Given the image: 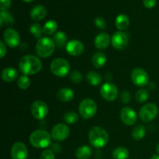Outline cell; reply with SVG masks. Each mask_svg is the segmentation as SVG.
I'll list each match as a JSON object with an SVG mask.
<instances>
[{
	"label": "cell",
	"mask_w": 159,
	"mask_h": 159,
	"mask_svg": "<svg viewBox=\"0 0 159 159\" xmlns=\"http://www.w3.org/2000/svg\"><path fill=\"white\" fill-rule=\"evenodd\" d=\"M42 62L34 55H25L19 61V68L25 75H33L40 72L42 69Z\"/></svg>",
	"instance_id": "cell-1"
},
{
	"label": "cell",
	"mask_w": 159,
	"mask_h": 159,
	"mask_svg": "<svg viewBox=\"0 0 159 159\" xmlns=\"http://www.w3.org/2000/svg\"><path fill=\"white\" fill-rule=\"evenodd\" d=\"M89 140L92 146L96 148H101L108 143L109 134L105 129L100 127H93L89 132Z\"/></svg>",
	"instance_id": "cell-2"
},
{
	"label": "cell",
	"mask_w": 159,
	"mask_h": 159,
	"mask_svg": "<svg viewBox=\"0 0 159 159\" xmlns=\"http://www.w3.org/2000/svg\"><path fill=\"white\" fill-rule=\"evenodd\" d=\"M30 143L37 148H45L51 144V135L44 130H37L30 135Z\"/></svg>",
	"instance_id": "cell-3"
},
{
	"label": "cell",
	"mask_w": 159,
	"mask_h": 159,
	"mask_svg": "<svg viewBox=\"0 0 159 159\" xmlns=\"http://www.w3.org/2000/svg\"><path fill=\"white\" fill-rule=\"evenodd\" d=\"M55 43L52 39L47 37H41L37 40L36 44V53L39 57L46 58L52 55L55 50Z\"/></svg>",
	"instance_id": "cell-4"
},
{
	"label": "cell",
	"mask_w": 159,
	"mask_h": 159,
	"mask_svg": "<svg viewBox=\"0 0 159 159\" xmlns=\"http://www.w3.org/2000/svg\"><path fill=\"white\" fill-rule=\"evenodd\" d=\"M79 111L84 119H91L95 116L97 111L96 102L89 98L83 99L79 104Z\"/></svg>",
	"instance_id": "cell-5"
},
{
	"label": "cell",
	"mask_w": 159,
	"mask_h": 159,
	"mask_svg": "<svg viewBox=\"0 0 159 159\" xmlns=\"http://www.w3.org/2000/svg\"><path fill=\"white\" fill-rule=\"evenodd\" d=\"M51 71L54 75L58 77H65L70 71V65L67 60L65 58H56L51 62Z\"/></svg>",
	"instance_id": "cell-6"
},
{
	"label": "cell",
	"mask_w": 159,
	"mask_h": 159,
	"mask_svg": "<svg viewBox=\"0 0 159 159\" xmlns=\"http://www.w3.org/2000/svg\"><path fill=\"white\" fill-rule=\"evenodd\" d=\"M158 113V108L155 104L148 103L143 106L139 111V116L143 122H151L155 119Z\"/></svg>",
	"instance_id": "cell-7"
},
{
	"label": "cell",
	"mask_w": 159,
	"mask_h": 159,
	"mask_svg": "<svg viewBox=\"0 0 159 159\" xmlns=\"http://www.w3.org/2000/svg\"><path fill=\"white\" fill-rule=\"evenodd\" d=\"M30 111L31 114L35 119L43 120L48 116L49 109L44 102L41 100H37L33 102L31 105Z\"/></svg>",
	"instance_id": "cell-8"
},
{
	"label": "cell",
	"mask_w": 159,
	"mask_h": 159,
	"mask_svg": "<svg viewBox=\"0 0 159 159\" xmlns=\"http://www.w3.org/2000/svg\"><path fill=\"white\" fill-rule=\"evenodd\" d=\"M100 93L104 99L109 102H113L116 100L118 96V89L113 83L107 82L101 87Z\"/></svg>",
	"instance_id": "cell-9"
},
{
	"label": "cell",
	"mask_w": 159,
	"mask_h": 159,
	"mask_svg": "<svg viewBox=\"0 0 159 159\" xmlns=\"http://www.w3.org/2000/svg\"><path fill=\"white\" fill-rule=\"evenodd\" d=\"M132 82L137 86L144 87L148 83V75L147 71L141 68H136L132 71L131 75Z\"/></svg>",
	"instance_id": "cell-10"
},
{
	"label": "cell",
	"mask_w": 159,
	"mask_h": 159,
	"mask_svg": "<svg viewBox=\"0 0 159 159\" xmlns=\"http://www.w3.org/2000/svg\"><path fill=\"white\" fill-rule=\"evenodd\" d=\"M70 134V129L68 126L64 124H58L53 127L51 130V138L56 141H65Z\"/></svg>",
	"instance_id": "cell-11"
},
{
	"label": "cell",
	"mask_w": 159,
	"mask_h": 159,
	"mask_svg": "<svg viewBox=\"0 0 159 159\" xmlns=\"http://www.w3.org/2000/svg\"><path fill=\"white\" fill-rule=\"evenodd\" d=\"M3 38L6 44L10 48H16L20 42V37L19 33L16 30L8 28L4 31Z\"/></svg>",
	"instance_id": "cell-12"
},
{
	"label": "cell",
	"mask_w": 159,
	"mask_h": 159,
	"mask_svg": "<svg viewBox=\"0 0 159 159\" xmlns=\"http://www.w3.org/2000/svg\"><path fill=\"white\" fill-rule=\"evenodd\" d=\"M128 37L122 31H117L113 34L111 38V43L116 50H123L128 44Z\"/></svg>",
	"instance_id": "cell-13"
},
{
	"label": "cell",
	"mask_w": 159,
	"mask_h": 159,
	"mask_svg": "<svg viewBox=\"0 0 159 159\" xmlns=\"http://www.w3.org/2000/svg\"><path fill=\"white\" fill-rule=\"evenodd\" d=\"M12 159H27L28 150L23 142H16L11 148Z\"/></svg>",
	"instance_id": "cell-14"
},
{
	"label": "cell",
	"mask_w": 159,
	"mask_h": 159,
	"mask_svg": "<svg viewBox=\"0 0 159 159\" xmlns=\"http://www.w3.org/2000/svg\"><path fill=\"white\" fill-rule=\"evenodd\" d=\"M120 118L124 124L131 126L136 123L137 114L133 109L129 107H125L121 110Z\"/></svg>",
	"instance_id": "cell-15"
},
{
	"label": "cell",
	"mask_w": 159,
	"mask_h": 159,
	"mask_svg": "<svg viewBox=\"0 0 159 159\" xmlns=\"http://www.w3.org/2000/svg\"><path fill=\"white\" fill-rule=\"evenodd\" d=\"M84 45L81 41L77 40H70L66 44V51L71 56H79L83 53Z\"/></svg>",
	"instance_id": "cell-16"
},
{
	"label": "cell",
	"mask_w": 159,
	"mask_h": 159,
	"mask_svg": "<svg viewBox=\"0 0 159 159\" xmlns=\"http://www.w3.org/2000/svg\"><path fill=\"white\" fill-rule=\"evenodd\" d=\"M111 42L110 35L107 33H100L95 38V46L99 50H106Z\"/></svg>",
	"instance_id": "cell-17"
},
{
	"label": "cell",
	"mask_w": 159,
	"mask_h": 159,
	"mask_svg": "<svg viewBox=\"0 0 159 159\" xmlns=\"http://www.w3.org/2000/svg\"><path fill=\"white\" fill-rule=\"evenodd\" d=\"M47 15V9L42 5L35 6L30 11V16L35 21H40Z\"/></svg>",
	"instance_id": "cell-18"
},
{
	"label": "cell",
	"mask_w": 159,
	"mask_h": 159,
	"mask_svg": "<svg viewBox=\"0 0 159 159\" xmlns=\"http://www.w3.org/2000/svg\"><path fill=\"white\" fill-rule=\"evenodd\" d=\"M2 78L5 82H14L18 78V71L16 68H12V67H8V68L3 69L2 72Z\"/></svg>",
	"instance_id": "cell-19"
},
{
	"label": "cell",
	"mask_w": 159,
	"mask_h": 159,
	"mask_svg": "<svg viewBox=\"0 0 159 159\" xmlns=\"http://www.w3.org/2000/svg\"><path fill=\"white\" fill-rule=\"evenodd\" d=\"M75 96L74 91L71 89L68 88H63L59 90L57 93V97L61 102H69L72 100Z\"/></svg>",
	"instance_id": "cell-20"
},
{
	"label": "cell",
	"mask_w": 159,
	"mask_h": 159,
	"mask_svg": "<svg viewBox=\"0 0 159 159\" xmlns=\"http://www.w3.org/2000/svg\"><path fill=\"white\" fill-rule=\"evenodd\" d=\"M115 25L119 30H124L127 29L130 25V20L129 17L125 14H120L117 16L115 20Z\"/></svg>",
	"instance_id": "cell-21"
},
{
	"label": "cell",
	"mask_w": 159,
	"mask_h": 159,
	"mask_svg": "<svg viewBox=\"0 0 159 159\" xmlns=\"http://www.w3.org/2000/svg\"><path fill=\"white\" fill-rule=\"evenodd\" d=\"M92 63L96 68H101L107 63V57L102 52H97L92 57Z\"/></svg>",
	"instance_id": "cell-22"
},
{
	"label": "cell",
	"mask_w": 159,
	"mask_h": 159,
	"mask_svg": "<svg viewBox=\"0 0 159 159\" xmlns=\"http://www.w3.org/2000/svg\"><path fill=\"white\" fill-rule=\"evenodd\" d=\"M93 155V150L89 146L83 145L79 147L75 152V156L78 159H89Z\"/></svg>",
	"instance_id": "cell-23"
},
{
	"label": "cell",
	"mask_w": 159,
	"mask_h": 159,
	"mask_svg": "<svg viewBox=\"0 0 159 159\" xmlns=\"http://www.w3.org/2000/svg\"><path fill=\"white\" fill-rule=\"evenodd\" d=\"M86 80L89 83L93 86H97L102 82V76L96 71H89L86 75Z\"/></svg>",
	"instance_id": "cell-24"
},
{
	"label": "cell",
	"mask_w": 159,
	"mask_h": 159,
	"mask_svg": "<svg viewBox=\"0 0 159 159\" xmlns=\"http://www.w3.org/2000/svg\"><path fill=\"white\" fill-rule=\"evenodd\" d=\"M14 23V18L12 14L8 11L0 12V26L2 27L4 25H12Z\"/></svg>",
	"instance_id": "cell-25"
},
{
	"label": "cell",
	"mask_w": 159,
	"mask_h": 159,
	"mask_svg": "<svg viewBox=\"0 0 159 159\" xmlns=\"http://www.w3.org/2000/svg\"><path fill=\"white\" fill-rule=\"evenodd\" d=\"M67 35L65 33L62 32V31H59V32L56 33L55 35L54 36V43L57 48H62L66 44L67 42Z\"/></svg>",
	"instance_id": "cell-26"
},
{
	"label": "cell",
	"mask_w": 159,
	"mask_h": 159,
	"mask_svg": "<svg viewBox=\"0 0 159 159\" xmlns=\"http://www.w3.org/2000/svg\"><path fill=\"white\" fill-rule=\"evenodd\" d=\"M57 29V22L54 20H48L46 23L44 24L43 27V34L45 35H51V34H54Z\"/></svg>",
	"instance_id": "cell-27"
},
{
	"label": "cell",
	"mask_w": 159,
	"mask_h": 159,
	"mask_svg": "<svg viewBox=\"0 0 159 159\" xmlns=\"http://www.w3.org/2000/svg\"><path fill=\"white\" fill-rule=\"evenodd\" d=\"M113 159H127L129 158V152L124 147H118L113 152Z\"/></svg>",
	"instance_id": "cell-28"
},
{
	"label": "cell",
	"mask_w": 159,
	"mask_h": 159,
	"mask_svg": "<svg viewBox=\"0 0 159 159\" xmlns=\"http://www.w3.org/2000/svg\"><path fill=\"white\" fill-rule=\"evenodd\" d=\"M145 134V127L143 125H138L134 128L133 131H132V138L135 141H140L144 138Z\"/></svg>",
	"instance_id": "cell-29"
},
{
	"label": "cell",
	"mask_w": 159,
	"mask_h": 159,
	"mask_svg": "<svg viewBox=\"0 0 159 159\" xmlns=\"http://www.w3.org/2000/svg\"><path fill=\"white\" fill-rule=\"evenodd\" d=\"M30 32L34 35V37H35L36 39H40L41 38L42 34L43 33V28L38 23H33V24L30 25Z\"/></svg>",
	"instance_id": "cell-30"
},
{
	"label": "cell",
	"mask_w": 159,
	"mask_h": 159,
	"mask_svg": "<svg viewBox=\"0 0 159 159\" xmlns=\"http://www.w3.org/2000/svg\"><path fill=\"white\" fill-rule=\"evenodd\" d=\"M149 96L148 91L145 89H141L135 93V99L138 102H144L148 100Z\"/></svg>",
	"instance_id": "cell-31"
},
{
	"label": "cell",
	"mask_w": 159,
	"mask_h": 159,
	"mask_svg": "<svg viewBox=\"0 0 159 159\" xmlns=\"http://www.w3.org/2000/svg\"><path fill=\"white\" fill-rule=\"evenodd\" d=\"M79 116L77 113L70 111L65 113V116H64V120L65 121V123L68 124H73L79 120Z\"/></svg>",
	"instance_id": "cell-32"
},
{
	"label": "cell",
	"mask_w": 159,
	"mask_h": 159,
	"mask_svg": "<svg viewBox=\"0 0 159 159\" xmlns=\"http://www.w3.org/2000/svg\"><path fill=\"white\" fill-rule=\"evenodd\" d=\"M30 85V80L27 75H23L20 76L17 80V85L21 89H26L29 88Z\"/></svg>",
	"instance_id": "cell-33"
},
{
	"label": "cell",
	"mask_w": 159,
	"mask_h": 159,
	"mask_svg": "<svg viewBox=\"0 0 159 159\" xmlns=\"http://www.w3.org/2000/svg\"><path fill=\"white\" fill-rule=\"evenodd\" d=\"M70 79H71L72 82L78 84L82 82L83 77H82V73L79 72V71H74L70 75Z\"/></svg>",
	"instance_id": "cell-34"
},
{
	"label": "cell",
	"mask_w": 159,
	"mask_h": 159,
	"mask_svg": "<svg viewBox=\"0 0 159 159\" xmlns=\"http://www.w3.org/2000/svg\"><path fill=\"white\" fill-rule=\"evenodd\" d=\"M95 24L99 29L104 30L107 27V22L102 17H96L95 19Z\"/></svg>",
	"instance_id": "cell-35"
},
{
	"label": "cell",
	"mask_w": 159,
	"mask_h": 159,
	"mask_svg": "<svg viewBox=\"0 0 159 159\" xmlns=\"http://www.w3.org/2000/svg\"><path fill=\"white\" fill-rule=\"evenodd\" d=\"M40 159H55L54 152L51 150H44L40 155Z\"/></svg>",
	"instance_id": "cell-36"
},
{
	"label": "cell",
	"mask_w": 159,
	"mask_h": 159,
	"mask_svg": "<svg viewBox=\"0 0 159 159\" xmlns=\"http://www.w3.org/2000/svg\"><path fill=\"white\" fill-rule=\"evenodd\" d=\"M11 3H12L11 0H1V2H0V10H1V12L7 11L10 8Z\"/></svg>",
	"instance_id": "cell-37"
},
{
	"label": "cell",
	"mask_w": 159,
	"mask_h": 159,
	"mask_svg": "<svg viewBox=\"0 0 159 159\" xmlns=\"http://www.w3.org/2000/svg\"><path fill=\"white\" fill-rule=\"evenodd\" d=\"M120 99L122 101L123 103L127 104L129 103V102L130 101V95L128 91H124L121 93L120 96Z\"/></svg>",
	"instance_id": "cell-38"
},
{
	"label": "cell",
	"mask_w": 159,
	"mask_h": 159,
	"mask_svg": "<svg viewBox=\"0 0 159 159\" xmlns=\"http://www.w3.org/2000/svg\"><path fill=\"white\" fill-rule=\"evenodd\" d=\"M143 2H144V6L147 9H152L156 4V0H144Z\"/></svg>",
	"instance_id": "cell-39"
},
{
	"label": "cell",
	"mask_w": 159,
	"mask_h": 159,
	"mask_svg": "<svg viewBox=\"0 0 159 159\" xmlns=\"http://www.w3.org/2000/svg\"><path fill=\"white\" fill-rule=\"evenodd\" d=\"M0 49H1V55H0V57H1V58H2V57H5L6 51H6V47L5 46L4 43L2 41H0Z\"/></svg>",
	"instance_id": "cell-40"
},
{
	"label": "cell",
	"mask_w": 159,
	"mask_h": 159,
	"mask_svg": "<svg viewBox=\"0 0 159 159\" xmlns=\"http://www.w3.org/2000/svg\"><path fill=\"white\" fill-rule=\"evenodd\" d=\"M61 148L60 145L57 144H53L52 146H51V151H53L54 152H56V153H59L61 152Z\"/></svg>",
	"instance_id": "cell-41"
},
{
	"label": "cell",
	"mask_w": 159,
	"mask_h": 159,
	"mask_svg": "<svg viewBox=\"0 0 159 159\" xmlns=\"http://www.w3.org/2000/svg\"><path fill=\"white\" fill-rule=\"evenodd\" d=\"M105 78L108 81H110L112 79H113V76L111 75V74H110V73H107V74H105Z\"/></svg>",
	"instance_id": "cell-42"
},
{
	"label": "cell",
	"mask_w": 159,
	"mask_h": 159,
	"mask_svg": "<svg viewBox=\"0 0 159 159\" xmlns=\"http://www.w3.org/2000/svg\"><path fill=\"white\" fill-rule=\"evenodd\" d=\"M151 159H159V155H153V156L151 158Z\"/></svg>",
	"instance_id": "cell-43"
},
{
	"label": "cell",
	"mask_w": 159,
	"mask_h": 159,
	"mask_svg": "<svg viewBox=\"0 0 159 159\" xmlns=\"http://www.w3.org/2000/svg\"><path fill=\"white\" fill-rule=\"evenodd\" d=\"M23 2H33L34 0H23Z\"/></svg>",
	"instance_id": "cell-44"
},
{
	"label": "cell",
	"mask_w": 159,
	"mask_h": 159,
	"mask_svg": "<svg viewBox=\"0 0 159 159\" xmlns=\"http://www.w3.org/2000/svg\"><path fill=\"white\" fill-rule=\"evenodd\" d=\"M156 151H157V152H158V153L159 154V144H158V145H157V148H156Z\"/></svg>",
	"instance_id": "cell-45"
}]
</instances>
